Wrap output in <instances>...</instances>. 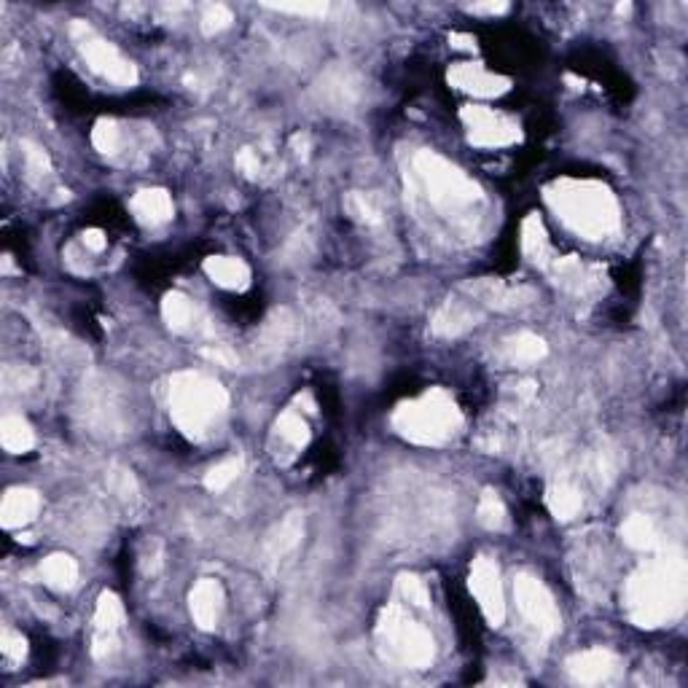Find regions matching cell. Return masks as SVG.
<instances>
[{"label": "cell", "instance_id": "ab89813d", "mask_svg": "<svg viewBox=\"0 0 688 688\" xmlns=\"http://www.w3.org/2000/svg\"><path fill=\"white\" fill-rule=\"evenodd\" d=\"M237 167H240L248 178H258V172H261V159H258V154L253 148H242L240 154H237Z\"/></svg>", "mask_w": 688, "mask_h": 688}, {"label": "cell", "instance_id": "3957f363", "mask_svg": "<svg viewBox=\"0 0 688 688\" xmlns=\"http://www.w3.org/2000/svg\"><path fill=\"white\" fill-rule=\"evenodd\" d=\"M229 409V393L221 382L199 374L181 371L170 382V417L186 439H205L213 425Z\"/></svg>", "mask_w": 688, "mask_h": 688}, {"label": "cell", "instance_id": "9a60e30c", "mask_svg": "<svg viewBox=\"0 0 688 688\" xmlns=\"http://www.w3.org/2000/svg\"><path fill=\"white\" fill-rule=\"evenodd\" d=\"M95 645H92V654L97 659H103L116 648V632L124 624V605L113 592H103L100 600H97L95 608Z\"/></svg>", "mask_w": 688, "mask_h": 688}, {"label": "cell", "instance_id": "ffe728a7", "mask_svg": "<svg viewBox=\"0 0 688 688\" xmlns=\"http://www.w3.org/2000/svg\"><path fill=\"white\" fill-rule=\"evenodd\" d=\"M202 269L218 288H226V291H245L250 285V267L242 258L210 256L205 258Z\"/></svg>", "mask_w": 688, "mask_h": 688}, {"label": "cell", "instance_id": "83f0119b", "mask_svg": "<svg viewBox=\"0 0 688 688\" xmlns=\"http://www.w3.org/2000/svg\"><path fill=\"white\" fill-rule=\"evenodd\" d=\"M621 538H624L627 546L640 551H651L659 546V530H656L654 522L643 514L629 516L627 522L621 525Z\"/></svg>", "mask_w": 688, "mask_h": 688}, {"label": "cell", "instance_id": "6da1fadb", "mask_svg": "<svg viewBox=\"0 0 688 688\" xmlns=\"http://www.w3.org/2000/svg\"><path fill=\"white\" fill-rule=\"evenodd\" d=\"M688 597V570L680 551H664L662 557L632 573L624 586V611L635 627L656 629L683 613Z\"/></svg>", "mask_w": 688, "mask_h": 688}, {"label": "cell", "instance_id": "f1b7e54d", "mask_svg": "<svg viewBox=\"0 0 688 688\" xmlns=\"http://www.w3.org/2000/svg\"><path fill=\"white\" fill-rule=\"evenodd\" d=\"M0 441H3L6 452H11V455H22L27 449H33L35 433L33 428L27 425V420H22L17 414H11V417H3V422H0Z\"/></svg>", "mask_w": 688, "mask_h": 688}, {"label": "cell", "instance_id": "f35d334b", "mask_svg": "<svg viewBox=\"0 0 688 688\" xmlns=\"http://www.w3.org/2000/svg\"><path fill=\"white\" fill-rule=\"evenodd\" d=\"M207 361L218 363V366H226V369H234L237 366V353L224 347V344H215V347H207L205 350Z\"/></svg>", "mask_w": 688, "mask_h": 688}, {"label": "cell", "instance_id": "4316f807", "mask_svg": "<svg viewBox=\"0 0 688 688\" xmlns=\"http://www.w3.org/2000/svg\"><path fill=\"white\" fill-rule=\"evenodd\" d=\"M549 347L538 334H530V331H522L516 334L514 339H508L506 355L511 363H519V366H527V363H538L546 358Z\"/></svg>", "mask_w": 688, "mask_h": 688}, {"label": "cell", "instance_id": "7c38bea8", "mask_svg": "<svg viewBox=\"0 0 688 688\" xmlns=\"http://www.w3.org/2000/svg\"><path fill=\"white\" fill-rule=\"evenodd\" d=\"M619 670V656L611 654L608 648H589V651H581V654L570 656L568 659L570 678L576 680V683H584V686L608 683V680H613L619 675Z\"/></svg>", "mask_w": 688, "mask_h": 688}, {"label": "cell", "instance_id": "8992f818", "mask_svg": "<svg viewBox=\"0 0 688 688\" xmlns=\"http://www.w3.org/2000/svg\"><path fill=\"white\" fill-rule=\"evenodd\" d=\"M377 643L385 659L409 667V670H425L436 656L433 635L420 621H414L401 605L382 608L377 619Z\"/></svg>", "mask_w": 688, "mask_h": 688}, {"label": "cell", "instance_id": "2e32d148", "mask_svg": "<svg viewBox=\"0 0 688 688\" xmlns=\"http://www.w3.org/2000/svg\"><path fill=\"white\" fill-rule=\"evenodd\" d=\"M189 608L191 619L199 629H215L218 619H221V611H224V586L218 584L215 578H202L189 594Z\"/></svg>", "mask_w": 688, "mask_h": 688}, {"label": "cell", "instance_id": "4dcf8cb0", "mask_svg": "<svg viewBox=\"0 0 688 688\" xmlns=\"http://www.w3.org/2000/svg\"><path fill=\"white\" fill-rule=\"evenodd\" d=\"M476 519L479 525L487 527V530H503L508 525V514L503 500L495 495V492H484L479 498V506H476Z\"/></svg>", "mask_w": 688, "mask_h": 688}, {"label": "cell", "instance_id": "9c48e42d", "mask_svg": "<svg viewBox=\"0 0 688 688\" xmlns=\"http://www.w3.org/2000/svg\"><path fill=\"white\" fill-rule=\"evenodd\" d=\"M514 597L519 611L530 621V627L541 637H554L562 629V616L557 611V602L551 592L535 576H516Z\"/></svg>", "mask_w": 688, "mask_h": 688}, {"label": "cell", "instance_id": "d6a6232c", "mask_svg": "<svg viewBox=\"0 0 688 688\" xmlns=\"http://www.w3.org/2000/svg\"><path fill=\"white\" fill-rule=\"evenodd\" d=\"M92 146L100 154H116L121 146V129L113 119H100L92 129Z\"/></svg>", "mask_w": 688, "mask_h": 688}, {"label": "cell", "instance_id": "60d3db41", "mask_svg": "<svg viewBox=\"0 0 688 688\" xmlns=\"http://www.w3.org/2000/svg\"><path fill=\"white\" fill-rule=\"evenodd\" d=\"M25 156H27V167H30V172H35V175H46L49 172V159H46V154H43L41 148L30 146V143H25Z\"/></svg>", "mask_w": 688, "mask_h": 688}, {"label": "cell", "instance_id": "e0dca14e", "mask_svg": "<svg viewBox=\"0 0 688 688\" xmlns=\"http://www.w3.org/2000/svg\"><path fill=\"white\" fill-rule=\"evenodd\" d=\"M465 291L471 293L476 304H490L495 310H514V307L533 301L530 288H514V285L500 283V280H476V283L465 285Z\"/></svg>", "mask_w": 688, "mask_h": 688}, {"label": "cell", "instance_id": "44dd1931", "mask_svg": "<svg viewBox=\"0 0 688 688\" xmlns=\"http://www.w3.org/2000/svg\"><path fill=\"white\" fill-rule=\"evenodd\" d=\"M132 215L138 218L143 226H159L167 224L172 215H175V207H172V197L164 189H143L138 191L132 202Z\"/></svg>", "mask_w": 688, "mask_h": 688}, {"label": "cell", "instance_id": "7402d4cb", "mask_svg": "<svg viewBox=\"0 0 688 688\" xmlns=\"http://www.w3.org/2000/svg\"><path fill=\"white\" fill-rule=\"evenodd\" d=\"M301 538H304V516L288 514L280 525H275V530L264 541V557H267V562H280L283 557H288L299 546Z\"/></svg>", "mask_w": 688, "mask_h": 688}, {"label": "cell", "instance_id": "603a6c76", "mask_svg": "<svg viewBox=\"0 0 688 688\" xmlns=\"http://www.w3.org/2000/svg\"><path fill=\"white\" fill-rule=\"evenodd\" d=\"M522 253H525L527 261H533L538 267H549L551 258H554V250H551V240L546 226L538 215H527L522 221Z\"/></svg>", "mask_w": 688, "mask_h": 688}, {"label": "cell", "instance_id": "7a4b0ae2", "mask_svg": "<svg viewBox=\"0 0 688 688\" xmlns=\"http://www.w3.org/2000/svg\"><path fill=\"white\" fill-rule=\"evenodd\" d=\"M546 202L576 234L586 240H605L619 232L621 210L613 191L600 181L559 178L546 186Z\"/></svg>", "mask_w": 688, "mask_h": 688}, {"label": "cell", "instance_id": "74e56055", "mask_svg": "<svg viewBox=\"0 0 688 688\" xmlns=\"http://www.w3.org/2000/svg\"><path fill=\"white\" fill-rule=\"evenodd\" d=\"M267 9L280 14H301V17H323L328 11L326 3H267Z\"/></svg>", "mask_w": 688, "mask_h": 688}, {"label": "cell", "instance_id": "ee69618b", "mask_svg": "<svg viewBox=\"0 0 688 688\" xmlns=\"http://www.w3.org/2000/svg\"><path fill=\"white\" fill-rule=\"evenodd\" d=\"M449 43H452L455 49H476V41H473L471 35H452Z\"/></svg>", "mask_w": 688, "mask_h": 688}, {"label": "cell", "instance_id": "b9f144b4", "mask_svg": "<svg viewBox=\"0 0 688 688\" xmlns=\"http://www.w3.org/2000/svg\"><path fill=\"white\" fill-rule=\"evenodd\" d=\"M105 234L100 232V229H86L84 232V245L89 250H95V253H100V250L105 248Z\"/></svg>", "mask_w": 688, "mask_h": 688}, {"label": "cell", "instance_id": "277c9868", "mask_svg": "<svg viewBox=\"0 0 688 688\" xmlns=\"http://www.w3.org/2000/svg\"><path fill=\"white\" fill-rule=\"evenodd\" d=\"M460 425H463V414L457 409L455 398L441 387H433L420 398L404 401L393 412V428L398 436L420 447L447 444Z\"/></svg>", "mask_w": 688, "mask_h": 688}, {"label": "cell", "instance_id": "d6986e66", "mask_svg": "<svg viewBox=\"0 0 688 688\" xmlns=\"http://www.w3.org/2000/svg\"><path fill=\"white\" fill-rule=\"evenodd\" d=\"M38 511H41V495L35 490H27V487H14L3 498L0 522H3V527H9V530H17V527L30 525L35 516H38Z\"/></svg>", "mask_w": 688, "mask_h": 688}, {"label": "cell", "instance_id": "cb8c5ba5", "mask_svg": "<svg viewBox=\"0 0 688 688\" xmlns=\"http://www.w3.org/2000/svg\"><path fill=\"white\" fill-rule=\"evenodd\" d=\"M546 506H549V511L557 516L559 522H568V519H573L581 511L584 498H581V492L570 482H554L546 490Z\"/></svg>", "mask_w": 688, "mask_h": 688}, {"label": "cell", "instance_id": "f546056e", "mask_svg": "<svg viewBox=\"0 0 688 688\" xmlns=\"http://www.w3.org/2000/svg\"><path fill=\"white\" fill-rule=\"evenodd\" d=\"M194 315H197V312H194V304H191L189 296H183V293L178 291H172L164 296L162 318L172 331H186V328H191Z\"/></svg>", "mask_w": 688, "mask_h": 688}, {"label": "cell", "instance_id": "f6af8a7d", "mask_svg": "<svg viewBox=\"0 0 688 688\" xmlns=\"http://www.w3.org/2000/svg\"><path fill=\"white\" fill-rule=\"evenodd\" d=\"M293 148H296V154H299V156H307V148H310V138H307V135H293Z\"/></svg>", "mask_w": 688, "mask_h": 688}, {"label": "cell", "instance_id": "8d00e7d4", "mask_svg": "<svg viewBox=\"0 0 688 688\" xmlns=\"http://www.w3.org/2000/svg\"><path fill=\"white\" fill-rule=\"evenodd\" d=\"M232 22H234L232 11L218 3V6H210V9L205 11V17H202V30H205L207 35L221 33V30H226Z\"/></svg>", "mask_w": 688, "mask_h": 688}, {"label": "cell", "instance_id": "ba28073f", "mask_svg": "<svg viewBox=\"0 0 688 688\" xmlns=\"http://www.w3.org/2000/svg\"><path fill=\"white\" fill-rule=\"evenodd\" d=\"M460 119L465 124L468 143L476 148H508L522 138V129L514 119L484 105H465Z\"/></svg>", "mask_w": 688, "mask_h": 688}, {"label": "cell", "instance_id": "ac0fdd59", "mask_svg": "<svg viewBox=\"0 0 688 688\" xmlns=\"http://www.w3.org/2000/svg\"><path fill=\"white\" fill-rule=\"evenodd\" d=\"M476 323H479V312H476V304H471V299H449L447 304L433 315V320H430V331L436 336H444V339H455V336L465 334V331L476 326Z\"/></svg>", "mask_w": 688, "mask_h": 688}, {"label": "cell", "instance_id": "52a82bcc", "mask_svg": "<svg viewBox=\"0 0 688 688\" xmlns=\"http://www.w3.org/2000/svg\"><path fill=\"white\" fill-rule=\"evenodd\" d=\"M73 38H76L78 52H81V57L86 60V65L95 70V73L108 78L111 84H138V70H135V65H132L113 43L100 38L86 22H76V25H73Z\"/></svg>", "mask_w": 688, "mask_h": 688}, {"label": "cell", "instance_id": "d590c367", "mask_svg": "<svg viewBox=\"0 0 688 688\" xmlns=\"http://www.w3.org/2000/svg\"><path fill=\"white\" fill-rule=\"evenodd\" d=\"M0 651H3V656L9 659V662H22L27 654V640L19 632H14V629H3V635H0Z\"/></svg>", "mask_w": 688, "mask_h": 688}, {"label": "cell", "instance_id": "4fadbf2b", "mask_svg": "<svg viewBox=\"0 0 688 688\" xmlns=\"http://www.w3.org/2000/svg\"><path fill=\"white\" fill-rule=\"evenodd\" d=\"M310 444V425L296 409H285L275 422L272 433V455L277 463H291L301 449Z\"/></svg>", "mask_w": 688, "mask_h": 688}, {"label": "cell", "instance_id": "8fae6325", "mask_svg": "<svg viewBox=\"0 0 688 688\" xmlns=\"http://www.w3.org/2000/svg\"><path fill=\"white\" fill-rule=\"evenodd\" d=\"M447 81L460 92H468L473 97H500L506 95L511 89V81L506 76H498V73H490L482 65H473V62H460V65H452L447 73Z\"/></svg>", "mask_w": 688, "mask_h": 688}, {"label": "cell", "instance_id": "484cf974", "mask_svg": "<svg viewBox=\"0 0 688 688\" xmlns=\"http://www.w3.org/2000/svg\"><path fill=\"white\" fill-rule=\"evenodd\" d=\"M41 578L52 589H70L78 581L76 559L68 554H52L41 562Z\"/></svg>", "mask_w": 688, "mask_h": 688}, {"label": "cell", "instance_id": "7bdbcfd3", "mask_svg": "<svg viewBox=\"0 0 688 688\" xmlns=\"http://www.w3.org/2000/svg\"><path fill=\"white\" fill-rule=\"evenodd\" d=\"M473 14H503L508 11V3H473Z\"/></svg>", "mask_w": 688, "mask_h": 688}, {"label": "cell", "instance_id": "d4e9b609", "mask_svg": "<svg viewBox=\"0 0 688 688\" xmlns=\"http://www.w3.org/2000/svg\"><path fill=\"white\" fill-rule=\"evenodd\" d=\"M358 81L350 73H331L320 81V95L334 108H350L358 100Z\"/></svg>", "mask_w": 688, "mask_h": 688}, {"label": "cell", "instance_id": "1f68e13d", "mask_svg": "<svg viewBox=\"0 0 688 688\" xmlns=\"http://www.w3.org/2000/svg\"><path fill=\"white\" fill-rule=\"evenodd\" d=\"M242 457H229V460H224V463H218V465H213L210 471H207V476H205V487L210 492H224V490H229L234 482H237V476L242 473Z\"/></svg>", "mask_w": 688, "mask_h": 688}, {"label": "cell", "instance_id": "5b68a950", "mask_svg": "<svg viewBox=\"0 0 688 688\" xmlns=\"http://www.w3.org/2000/svg\"><path fill=\"white\" fill-rule=\"evenodd\" d=\"M412 170L414 181L428 199V205H433L449 218L471 213L473 207L482 202V189L460 167L447 162L444 156L433 154V151H420L414 156Z\"/></svg>", "mask_w": 688, "mask_h": 688}, {"label": "cell", "instance_id": "e575fe53", "mask_svg": "<svg viewBox=\"0 0 688 688\" xmlns=\"http://www.w3.org/2000/svg\"><path fill=\"white\" fill-rule=\"evenodd\" d=\"M398 594H401V600L414 605V608H428L430 605L428 586L417 576H398Z\"/></svg>", "mask_w": 688, "mask_h": 688}, {"label": "cell", "instance_id": "5bb4252c", "mask_svg": "<svg viewBox=\"0 0 688 688\" xmlns=\"http://www.w3.org/2000/svg\"><path fill=\"white\" fill-rule=\"evenodd\" d=\"M549 275L554 277V283L559 288H565L568 293H576V296H589V293L600 291L602 288V272L600 267H589V264H581L578 258H551Z\"/></svg>", "mask_w": 688, "mask_h": 688}, {"label": "cell", "instance_id": "836d02e7", "mask_svg": "<svg viewBox=\"0 0 688 688\" xmlns=\"http://www.w3.org/2000/svg\"><path fill=\"white\" fill-rule=\"evenodd\" d=\"M344 210H347V215H350L353 221H361V224L366 226L379 224V210L371 205V199L366 197V194H361V191H350V194L344 197Z\"/></svg>", "mask_w": 688, "mask_h": 688}, {"label": "cell", "instance_id": "30bf717a", "mask_svg": "<svg viewBox=\"0 0 688 688\" xmlns=\"http://www.w3.org/2000/svg\"><path fill=\"white\" fill-rule=\"evenodd\" d=\"M468 586H471V594L482 608L484 619L490 621V627H500L506 621V597H503L498 565L490 557L473 559Z\"/></svg>", "mask_w": 688, "mask_h": 688}]
</instances>
